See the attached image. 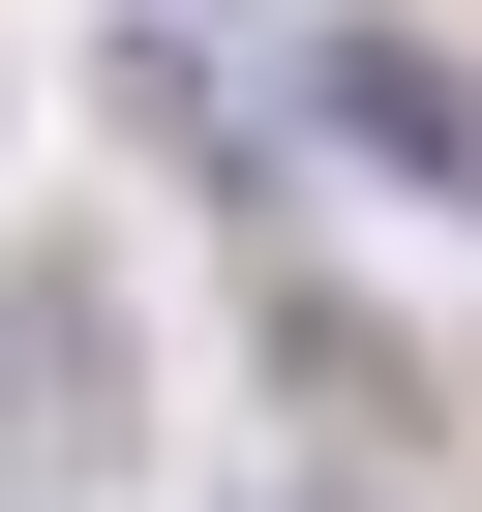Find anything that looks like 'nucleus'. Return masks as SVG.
Segmentation results:
<instances>
[{
    "label": "nucleus",
    "instance_id": "f03ea898",
    "mask_svg": "<svg viewBox=\"0 0 482 512\" xmlns=\"http://www.w3.org/2000/svg\"><path fill=\"white\" fill-rule=\"evenodd\" d=\"M302 91H332V151H392L422 211H482V61H422V31H332Z\"/></svg>",
    "mask_w": 482,
    "mask_h": 512
},
{
    "label": "nucleus",
    "instance_id": "f257e3e1",
    "mask_svg": "<svg viewBox=\"0 0 482 512\" xmlns=\"http://www.w3.org/2000/svg\"><path fill=\"white\" fill-rule=\"evenodd\" d=\"M0 392H31V422H0L31 482H121V332H91V272H0Z\"/></svg>",
    "mask_w": 482,
    "mask_h": 512
}]
</instances>
